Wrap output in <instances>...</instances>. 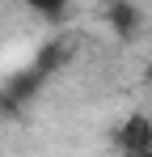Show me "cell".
Instances as JSON below:
<instances>
[{"mask_svg":"<svg viewBox=\"0 0 152 157\" xmlns=\"http://www.w3.org/2000/svg\"><path fill=\"white\" fill-rule=\"evenodd\" d=\"M106 21L118 30L123 38H131V34H135V26H139V9H131V4H110Z\"/></svg>","mask_w":152,"mask_h":157,"instance_id":"obj_2","label":"cell"},{"mask_svg":"<svg viewBox=\"0 0 152 157\" xmlns=\"http://www.w3.org/2000/svg\"><path fill=\"white\" fill-rule=\"evenodd\" d=\"M114 144L123 157H152V119L148 115L123 119V128L114 132Z\"/></svg>","mask_w":152,"mask_h":157,"instance_id":"obj_1","label":"cell"}]
</instances>
